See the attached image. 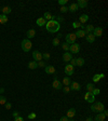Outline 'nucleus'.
<instances>
[{
  "instance_id": "5701e85b",
  "label": "nucleus",
  "mask_w": 108,
  "mask_h": 121,
  "mask_svg": "<svg viewBox=\"0 0 108 121\" xmlns=\"http://www.w3.org/2000/svg\"><path fill=\"white\" fill-rule=\"evenodd\" d=\"M85 63L84 59L83 57H78V59H76V66H79V67H81V66H83Z\"/></svg>"
},
{
  "instance_id": "49530a36",
  "label": "nucleus",
  "mask_w": 108,
  "mask_h": 121,
  "mask_svg": "<svg viewBox=\"0 0 108 121\" xmlns=\"http://www.w3.org/2000/svg\"><path fill=\"white\" fill-rule=\"evenodd\" d=\"M60 121H68V118H67L66 116H63V117H61Z\"/></svg>"
},
{
  "instance_id": "412c9836",
  "label": "nucleus",
  "mask_w": 108,
  "mask_h": 121,
  "mask_svg": "<svg viewBox=\"0 0 108 121\" xmlns=\"http://www.w3.org/2000/svg\"><path fill=\"white\" fill-rule=\"evenodd\" d=\"M88 21H89V16L86 14H82L81 16L79 17V23L80 24H82V25L84 24V23L88 22Z\"/></svg>"
},
{
  "instance_id": "864d4df0",
  "label": "nucleus",
  "mask_w": 108,
  "mask_h": 121,
  "mask_svg": "<svg viewBox=\"0 0 108 121\" xmlns=\"http://www.w3.org/2000/svg\"><path fill=\"white\" fill-rule=\"evenodd\" d=\"M4 92V89H0V93H3Z\"/></svg>"
},
{
  "instance_id": "393cba45",
  "label": "nucleus",
  "mask_w": 108,
  "mask_h": 121,
  "mask_svg": "<svg viewBox=\"0 0 108 121\" xmlns=\"http://www.w3.org/2000/svg\"><path fill=\"white\" fill-rule=\"evenodd\" d=\"M28 68L29 69H37L38 68V64L36 61H31L28 63Z\"/></svg>"
},
{
  "instance_id": "6ab92c4d",
  "label": "nucleus",
  "mask_w": 108,
  "mask_h": 121,
  "mask_svg": "<svg viewBox=\"0 0 108 121\" xmlns=\"http://www.w3.org/2000/svg\"><path fill=\"white\" fill-rule=\"evenodd\" d=\"M85 40L88 41L89 43H93L95 41V37H94L93 34H89V35H85Z\"/></svg>"
},
{
  "instance_id": "e433bc0d",
  "label": "nucleus",
  "mask_w": 108,
  "mask_h": 121,
  "mask_svg": "<svg viewBox=\"0 0 108 121\" xmlns=\"http://www.w3.org/2000/svg\"><path fill=\"white\" fill-rule=\"evenodd\" d=\"M37 64H38V67H46L47 66L44 61H39V62H37Z\"/></svg>"
},
{
  "instance_id": "f704fd0d",
  "label": "nucleus",
  "mask_w": 108,
  "mask_h": 121,
  "mask_svg": "<svg viewBox=\"0 0 108 121\" xmlns=\"http://www.w3.org/2000/svg\"><path fill=\"white\" fill-rule=\"evenodd\" d=\"M81 26H82V24H80L79 22H72V27L74 28H79Z\"/></svg>"
},
{
  "instance_id": "de8ad7c7",
  "label": "nucleus",
  "mask_w": 108,
  "mask_h": 121,
  "mask_svg": "<svg viewBox=\"0 0 108 121\" xmlns=\"http://www.w3.org/2000/svg\"><path fill=\"white\" fill-rule=\"evenodd\" d=\"M14 121H24V119L22 117H17V118H14Z\"/></svg>"
},
{
  "instance_id": "2f4dec72",
  "label": "nucleus",
  "mask_w": 108,
  "mask_h": 121,
  "mask_svg": "<svg viewBox=\"0 0 108 121\" xmlns=\"http://www.w3.org/2000/svg\"><path fill=\"white\" fill-rule=\"evenodd\" d=\"M69 45L70 44H68V43H62V49L67 52V51H69Z\"/></svg>"
},
{
  "instance_id": "dca6fc26",
  "label": "nucleus",
  "mask_w": 108,
  "mask_h": 121,
  "mask_svg": "<svg viewBox=\"0 0 108 121\" xmlns=\"http://www.w3.org/2000/svg\"><path fill=\"white\" fill-rule=\"evenodd\" d=\"M77 6L81 9H84L88 7V0H78Z\"/></svg>"
},
{
  "instance_id": "2eb2a0df",
  "label": "nucleus",
  "mask_w": 108,
  "mask_h": 121,
  "mask_svg": "<svg viewBox=\"0 0 108 121\" xmlns=\"http://www.w3.org/2000/svg\"><path fill=\"white\" fill-rule=\"evenodd\" d=\"M79 10V7L77 6V3H71L70 6L68 7V11H70L71 13H75V12H77Z\"/></svg>"
},
{
  "instance_id": "4c0bfd02",
  "label": "nucleus",
  "mask_w": 108,
  "mask_h": 121,
  "mask_svg": "<svg viewBox=\"0 0 108 121\" xmlns=\"http://www.w3.org/2000/svg\"><path fill=\"white\" fill-rule=\"evenodd\" d=\"M36 117H37V115L35 113H31L28 115V119H30V120H34V119H36Z\"/></svg>"
},
{
  "instance_id": "c03bdc74",
  "label": "nucleus",
  "mask_w": 108,
  "mask_h": 121,
  "mask_svg": "<svg viewBox=\"0 0 108 121\" xmlns=\"http://www.w3.org/2000/svg\"><path fill=\"white\" fill-rule=\"evenodd\" d=\"M4 106H6L7 109H11V108H12V104H11V103H6Z\"/></svg>"
},
{
  "instance_id": "9d476101",
  "label": "nucleus",
  "mask_w": 108,
  "mask_h": 121,
  "mask_svg": "<svg viewBox=\"0 0 108 121\" xmlns=\"http://www.w3.org/2000/svg\"><path fill=\"white\" fill-rule=\"evenodd\" d=\"M44 71H46L48 75H52V73H55V67L52 66V65H47L46 67H44Z\"/></svg>"
},
{
  "instance_id": "79ce46f5",
  "label": "nucleus",
  "mask_w": 108,
  "mask_h": 121,
  "mask_svg": "<svg viewBox=\"0 0 108 121\" xmlns=\"http://www.w3.org/2000/svg\"><path fill=\"white\" fill-rule=\"evenodd\" d=\"M66 3H67V0H58V4L60 6H65Z\"/></svg>"
},
{
  "instance_id": "c756f323",
  "label": "nucleus",
  "mask_w": 108,
  "mask_h": 121,
  "mask_svg": "<svg viewBox=\"0 0 108 121\" xmlns=\"http://www.w3.org/2000/svg\"><path fill=\"white\" fill-rule=\"evenodd\" d=\"M52 44L54 45V47H57L58 44H61V41L58 38H54L53 40H52Z\"/></svg>"
},
{
  "instance_id": "473e14b6",
  "label": "nucleus",
  "mask_w": 108,
  "mask_h": 121,
  "mask_svg": "<svg viewBox=\"0 0 108 121\" xmlns=\"http://www.w3.org/2000/svg\"><path fill=\"white\" fill-rule=\"evenodd\" d=\"M62 90H63V92L65 93V94H68V93L70 92V88H69V87H65V85H64V87L62 88Z\"/></svg>"
},
{
  "instance_id": "603ef678",
  "label": "nucleus",
  "mask_w": 108,
  "mask_h": 121,
  "mask_svg": "<svg viewBox=\"0 0 108 121\" xmlns=\"http://www.w3.org/2000/svg\"><path fill=\"white\" fill-rule=\"evenodd\" d=\"M61 37H62V34H60V33H58V35H57V37H56V38H58V39H60Z\"/></svg>"
},
{
  "instance_id": "58836bf2",
  "label": "nucleus",
  "mask_w": 108,
  "mask_h": 121,
  "mask_svg": "<svg viewBox=\"0 0 108 121\" xmlns=\"http://www.w3.org/2000/svg\"><path fill=\"white\" fill-rule=\"evenodd\" d=\"M60 11L62 12V13H66V12L68 11V8H67V7H65V6H63V7H61Z\"/></svg>"
},
{
  "instance_id": "37998d69",
  "label": "nucleus",
  "mask_w": 108,
  "mask_h": 121,
  "mask_svg": "<svg viewBox=\"0 0 108 121\" xmlns=\"http://www.w3.org/2000/svg\"><path fill=\"white\" fill-rule=\"evenodd\" d=\"M69 63H70V65L72 66V67H75V66H76V59H71Z\"/></svg>"
},
{
  "instance_id": "f03ea898",
  "label": "nucleus",
  "mask_w": 108,
  "mask_h": 121,
  "mask_svg": "<svg viewBox=\"0 0 108 121\" xmlns=\"http://www.w3.org/2000/svg\"><path fill=\"white\" fill-rule=\"evenodd\" d=\"M91 110L93 113H103L105 110V106L102 102H96L95 104L91 105Z\"/></svg>"
},
{
  "instance_id": "cd10ccee",
  "label": "nucleus",
  "mask_w": 108,
  "mask_h": 121,
  "mask_svg": "<svg viewBox=\"0 0 108 121\" xmlns=\"http://www.w3.org/2000/svg\"><path fill=\"white\" fill-rule=\"evenodd\" d=\"M8 23V17L4 14H0V24H6Z\"/></svg>"
},
{
  "instance_id": "a19ab883",
  "label": "nucleus",
  "mask_w": 108,
  "mask_h": 121,
  "mask_svg": "<svg viewBox=\"0 0 108 121\" xmlns=\"http://www.w3.org/2000/svg\"><path fill=\"white\" fill-rule=\"evenodd\" d=\"M42 59H50V54H49L48 52H46V53H43V54H42Z\"/></svg>"
},
{
  "instance_id": "ea45409f",
  "label": "nucleus",
  "mask_w": 108,
  "mask_h": 121,
  "mask_svg": "<svg viewBox=\"0 0 108 121\" xmlns=\"http://www.w3.org/2000/svg\"><path fill=\"white\" fill-rule=\"evenodd\" d=\"M100 89H96V88H94V90L92 91V93H93V95L95 96V95H98V94H100Z\"/></svg>"
},
{
  "instance_id": "a878e982",
  "label": "nucleus",
  "mask_w": 108,
  "mask_h": 121,
  "mask_svg": "<svg viewBox=\"0 0 108 121\" xmlns=\"http://www.w3.org/2000/svg\"><path fill=\"white\" fill-rule=\"evenodd\" d=\"M76 38H83V37L85 36V33L83 29H79V30L76 31Z\"/></svg>"
},
{
  "instance_id": "5fc2aeb1",
  "label": "nucleus",
  "mask_w": 108,
  "mask_h": 121,
  "mask_svg": "<svg viewBox=\"0 0 108 121\" xmlns=\"http://www.w3.org/2000/svg\"><path fill=\"white\" fill-rule=\"evenodd\" d=\"M68 121H74V119H68Z\"/></svg>"
},
{
  "instance_id": "7c9ffc66",
  "label": "nucleus",
  "mask_w": 108,
  "mask_h": 121,
  "mask_svg": "<svg viewBox=\"0 0 108 121\" xmlns=\"http://www.w3.org/2000/svg\"><path fill=\"white\" fill-rule=\"evenodd\" d=\"M85 88H86V90H88V92H92V91L94 90V85H93V83H88Z\"/></svg>"
},
{
  "instance_id": "8fccbe9b",
  "label": "nucleus",
  "mask_w": 108,
  "mask_h": 121,
  "mask_svg": "<svg viewBox=\"0 0 108 121\" xmlns=\"http://www.w3.org/2000/svg\"><path fill=\"white\" fill-rule=\"evenodd\" d=\"M98 76H100V78H101V79H103L104 77H105V75H104V73H98Z\"/></svg>"
},
{
  "instance_id": "4be33fe9",
  "label": "nucleus",
  "mask_w": 108,
  "mask_h": 121,
  "mask_svg": "<svg viewBox=\"0 0 108 121\" xmlns=\"http://www.w3.org/2000/svg\"><path fill=\"white\" fill-rule=\"evenodd\" d=\"M36 23H37V25L38 26H46L47 24V21L43 18V17H39V18H37V21H36Z\"/></svg>"
},
{
  "instance_id": "6e6552de",
  "label": "nucleus",
  "mask_w": 108,
  "mask_h": 121,
  "mask_svg": "<svg viewBox=\"0 0 108 121\" xmlns=\"http://www.w3.org/2000/svg\"><path fill=\"white\" fill-rule=\"evenodd\" d=\"M74 68L75 67H72L70 64H66L65 68H64V71H65V73L67 75V77L74 75Z\"/></svg>"
},
{
  "instance_id": "b1692460",
  "label": "nucleus",
  "mask_w": 108,
  "mask_h": 121,
  "mask_svg": "<svg viewBox=\"0 0 108 121\" xmlns=\"http://www.w3.org/2000/svg\"><path fill=\"white\" fill-rule=\"evenodd\" d=\"M71 82H72V81H71V80H70V78H68V77L66 76L65 78H63L62 84H64V85H65V87H69Z\"/></svg>"
},
{
  "instance_id": "f8f14e48",
  "label": "nucleus",
  "mask_w": 108,
  "mask_h": 121,
  "mask_svg": "<svg viewBox=\"0 0 108 121\" xmlns=\"http://www.w3.org/2000/svg\"><path fill=\"white\" fill-rule=\"evenodd\" d=\"M70 90H72V91H80L81 90V85L78 83V82H76V81H74V82H71L70 83Z\"/></svg>"
},
{
  "instance_id": "f3484780",
  "label": "nucleus",
  "mask_w": 108,
  "mask_h": 121,
  "mask_svg": "<svg viewBox=\"0 0 108 121\" xmlns=\"http://www.w3.org/2000/svg\"><path fill=\"white\" fill-rule=\"evenodd\" d=\"M83 30H84L85 35L92 34L94 30V27H93V25H86V26H84V29H83Z\"/></svg>"
},
{
  "instance_id": "09e8293b",
  "label": "nucleus",
  "mask_w": 108,
  "mask_h": 121,
  "mask_svg": "<svg viewBox=\"0 0 108 121\" xmlns=\"http://www.w3.org/2000/svg\"><path fill=\"white\" fill-rule=\"evenodd\" d=\"M103 114H104V115H105V117H107V116H108V111H107V110H104V111H103Z\"/></svg>"
},
{
  "instance_id": "aec40b11",
  "label": "nucleus",
  "mask_w": 108,
  "mask_h": 121,
  "mask_svg": "<svg viewBox=\"0 0 108 121\" xmlns=\"http://www.w3.org/2000/svg\"><path fill=\"white\" fill-rule=\"evenodd\" d=\"M105 119H106V117H105V115L103 113H98L96 116H95V119L94 120L95 121H105Z\"/></svg>"
},
{
  "instance_id": "1a4fd4ad",
  "label": "nucleus",
  "mask_w": 108,
  "mask_h": 121,
  "mask_svg": "<svg viewBox=\"0 0 108 121\" xmlns=\"http://www.w3.org/2000/svg\"><path fill=\"white\" fill-rule=\"evenodd\" d=\"M32 57L36 62H39V61H42V54L39 51H34L32 52Z\"/></svg>"
},
{
  "instance_id": "20e7f679",
  "label": "nucleus",
  "mask_w": 108,
  "mask_h": 121,
  "mask_svg": "<svg viewBox=\"0 0 108 121\" xmlns=\"http://www.w3.org/2000/svg\"><path fill=\"white\" fill-rule=\"evenodd\" d=\"M65 39H66V43H68V44H72V43L76 42V35L74 34V33H70V34L68 35H66L65 37Z\"/></svg>"
},
{
  "instance_id": "423d86ee",
  "label": "nucleus",
  "mask_w": 108,
  "mask_h": 121,
  "mask_svg": "<svg viewBox=\"0 0 108 121\" xmlns=\"http://www.w3.org/2000/svg\"><path fill=\"white\" fill-rule=\"evenodd\" d=\"M84 99H85V102H88L90 104H93L94 102H95V96L93 95L92 92H86L84 94Z\"/></svg>"
},
{
  "instance_id": "7ed1b4c3",
  "label": "nucleus",
  "mask_w": 108,
  "mask_h": 121,
  "mask_svg": "<svg viewBox=\"0 0 108 121\" xmlns=\"http://www.w3.org/2000/svg\"><path fill=\"white\" fill-rule=\"evenodd\" d=\"M21 45H22V50H23L24 52H29V51L31 50L32 43H31V41L29 39H24L23 41H22V43H21Z\"/></svg>"
},
{
  "instance_id": "39448f33",
  "label": "nucleus",
  "mask_w": 108,
  "mask_h": 121,
  "mask_svg": "<svg viewBox=\"0 0 108 121\" xmlns=\"http://www.w3.org/2000/svg\"><path fill=\"white\" fill-rule=\"evenodd\" d=\"M69 53L71 54H77L80 52V44H78V43H72V44L69 45Z\"/></svg>"
},
{
  "instance_id": "c9c22d12",
  "label": "nucleus",
  "mask_w": 108,
  "mask_h": 121,
  "mask_svg": "<svg viewBox=\"0 0 108 121\" xmlns=\"http://www.w3.org/2000/svg\"><path fill=\"white\" fill-rule=\"evenodd\" d=\"M100 80H101V78H100V76H98V73H96V75H94L93 76V82L96 83V82H98Z\"/></svg>"
},
{
  "instance_id": "4468645a",
  "label": "nucleus",
  "mask_w": 108,
  "mask_h": 121,
  "mask_svg": "<svg viewBox=\"0 0 108 121\" xmlns=\"http://www.w3.org/2000/svg\"><path fill=\"white\" fill-rule=\"evenodd\" d=\"M76 109L75 108H70V109H68L67 110V115H66V117L68 119H74V117L76 116Z\"/></svg>"
},
{
  "instance_id": "a18cd8bd",
  "label": "nucleus",
  "mask_w": 108,
  "mask_h": 121,
  "mask_svg": "<svg viewBox=\"0 0 108 121\" xmlns=\"http://www.w3.org/2000/svg\"><path fill=\"white\" fill-rule=\"evenodd\" d=\"M12 116H13L14 118H17V117H20V113H18V111H14V113L12 114Z\"/></svg>"
},
{
  "instance_id": "9b49d317",
  "label": "nucleus",
  "mask_w": 108,
  "mask_h": 121,
  "mask_svg": "<svg viewBox=\"0 0 108 121\" xmlns=\"http://www.w3.org/2000/svg\"><path fill=\"white\" fill-rule=\"evenodd\" d=\"M92 34L94 35V37L96 38V37H102L103 35V28L102 27H94V30Z\"/></svg>"
},
{
  "instance_id": "a211bd4d",
  "label": "nucleus",
  "mask_w": 108,
  "mask_h": 121,
  "mask_svg": "<svg viewBox=\"0 0 108 121\" xmlns=\"http://www.w3.org/2000/svg\"><path fill=\"white\" fill-rule=\"evenodd\" d=\"M26 36H27V39H30V38H34L35 36H36V30L35 29H29V30H27V33H26Z\"/></svg>"
},
{
  "instance_id": "bb28decb",
  "label": "nucleus",
  "mask_w": 108,
  "mask_h": 121,
  "mask_svg": "<svg viewBox=\"0 0 108 121\" xmlns=\"http://www.w3.org/2000/svg\"><path fill=\"white\" fill-rule=\"evenodd\" d=\"M1 10H2V14H4V15L10 14V13L12 12V9L10 8V7H3Z\"/></svg>"
},
{
  "instance_id": "72a5a7b5",
  "label": "nucleus",
  "mask_w": 108,
  "mask_h": 121,
  "mask_svg": "<svg viewBox=\"0 0 108 121\" xmlns=\"http://www.w3.org/2000/svg\"><path fill=\"white\" fill-rule=\"evenodd\" d=\"M7 103V99L4 97L3 95H0V104L1 105H4Z\"/></svg>"
},
{
  "instance_id": "c85d7f7f",
  "label": "nucleus",
  "mask_w": 108,
  "mask_h": 121,
  "mask_svg": "<svg viewBox=\"0 0 108 121\" xmlns=\"http://www.w3.org/2000/svg\"><path fill=\"white\" fill-rule=\"evenodd\" d=\"M52 16H53V15H52L50 12H46V13L43 14V18H44L46 21H51L52 20Z\"/></svg>"
},
{
  "instance_id": "3c124183",
  "label": "nucleus",
  "mask_w": 108,
  "mask_h": 121,
  "mask_svg": "<svg viewBox=\"0 0 108 121\" xmlns=\"http://www.w3.org/2000/svg\"><path fill=\"white\" fill-rule=\"evenodd\" d=\"M85 121H93V119H92L91 117H89V118H86V120Z\"/></svg>"
},
{
  "instance_id": "f257e3e1",
  "label": "nucleus",
  "mask_w": 108,
  "mask_h": 121,
  "mask_svg": "<svg viewBox=\"0 0 108 121\" xmlns=\"http://www.w3.org/2000/svg\"><path fill=\"white\" fill-rule=\"evenodd\" d=\"M46 29L49 33H52V34H55V33H58L61 29V24L58 22L54 20L48 21L46 24Z\"/></svg>"
},
{
  "instance_id": "0eeeda50",
  "label": "nucleus",
  "mask_w": 108,
  "mask_h": 121,
  "mask_svg": "<svg viewBox=\"0 0 108 121\" xmlns=\"http://www.w3.org/2000/svg\"><path fill=\"white\" fill-rule=\"evenodd\" d=\"M52 87H53L55 90H62L63 84H62V82L57 79V77H54L53 81H52Z\"/></svg>"
},
{
  "instance_id": "ddd939ff",
  "label": "nucleus",
  "mask_w": 108,
  "mask_h": 121,
  "mask_svg": "<svg viewBox=\"0 0 108 121\" xmlns=\"http://www.w3.org/2000/svg\"><path fill=\"white\" fill-rule=\"evenodd\" d=\"M71 59H72V55H71V53H69V52H65V53L63 54V61L65 63H67V64L70 62Z\"/></svg>"
}]
</instances>
